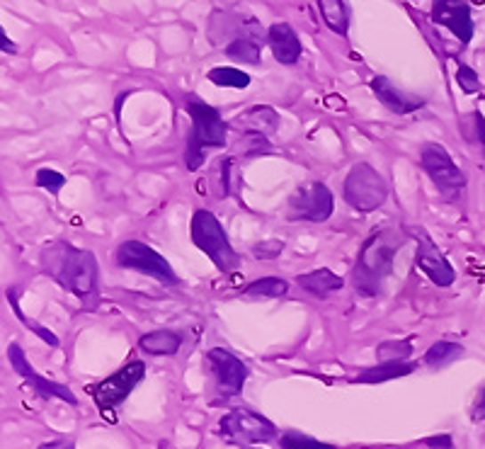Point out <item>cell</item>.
Masks as SVG:
<instances>
[{"label": "cell", "instance_id": "obj_4", "mask_svg": "<svg viewBox=\"0 0 485 449\" xmlns=\"http://www.w3.org/2000/svg\"><path fill=\"white\" fill-rule=\"evenodd\" d=\"M192 241L194 246L202 250L204 256L212 257V263L221 273H233L238 267V253L230 246L226 231L219 219L206 209H197L192 216Z\"/></svg>", "mask_w": 485, "mask_h": 449}, {"label": "cell", "instance_id": "obj_26", "mask_svg": "<svg viewBox=\"0 0 485 449\" xmlns=\"http://www.w3.org/2000/svg\"><path fill=\"white\" fill-rule=\"evenodd\" d=\"M289 290V284L282 277H263V280H255V282H250L243 290L246 297H267V299H277V297H282Z\"/></svg>", "mask_w": 485, "mask_h": 449}, {"label": "cell", "instance_id": "obj_11", "mask_svg": "<svg viewBox=\"0 0 485 449\" xmlns=\"http://www.w3.org/2000/svg\"><path fill=\"white\" fill-rule=\"evenodd\" d=\"M146 374V364L143 362H129L126 367L115 371L112 377H107L100 387L95 388V401L100 408H115L129 396L133 387L139 384Z\"/></svg>", "mask_w": 485, "mask_h": 449}, {"label": "cell", "instance_id": "obj_23", "mask_svg": "<svg viewBox=\"0 0 485 449\" xmlns=\"http://www.w3.org/2000/svg\"><path fill=\"white\" fill-rule=\"evenodd\" d=\"M226 56L240 63H260V42L257 37H240L226 45Z\"/></svg>", "mask_w": 485, "mask_h": 449}, {"label": "cell", "instance_id": "obj_28", "mask_svg": "<svg viewBox=\"0 0 485 449\" xmlns=\"http://www.w3.org/2000/svg\"><path fill=\"white\" fill-rule=\"evenodd\" d=\"M410 353H413L410 340H388V343L379 345L376 357H379V362H403L410 357Z\"/></svg>", "mask_w": 485, "mask_h": 449}, {"label": "cell", "instance_id": "obj_14", "mask_svg": "<svg viewBox=\"0 0 485 449\" xmlns=\"http://www.w3.org/2000/svg\"><path fill=\"white\" fill-rule=\"evenodd\" d=\"M420 243H417V253H415V265L423 270L437 287H449L457 280V273L449 265V260L441 256L437 246L432 243V238L427 236L424 231H417Z\"/></svg>", "mask_w": 485, "mask_h": 449}, {"label": "cell", "instance_id": "obj_34", "mask_svg": "<svg viewBox=\"0 0 485 449\" xmlns=\"http://www.w3.org/2000/svg\"><path fill=\"white\" fill-rule=\"evenodd\" d=\"M229 173H230V159H219L216 160V176H219V197H229Z\"/></svg>", "mask_w": 485, "mask_h": 449}, {"label": "cell", "instance_id": "obj_17", "mask_svg": "<svg viewBox=\"0 0 485 449\" xmlns=\"http://www.w3.org/2000/svg\"><path fill=\"white\" fill-rule=\"evenodd\" d=\"M267 45L272 49L274 59L284 66H291L301 59V39L296 35V29L289 25V22H274L270 29H267Z\"/></svg>", "mask_w": 485, "mask_h": 449}, {"label": "cell", "instance_id": "obj_3", "mask_svg": "<svg viewBox=\"0 0 485 449\" xmlns=\"http://www.w3.org/2000/svg\"><path fill=\"white\" fill-rule=\"evenodd\" d=\"M187 112L192 117V134L187 139V167L190 170H199L204 163V149H221L226 143V122L219 115V110L206 105L197 97L187 100Z\"/></svg>", "mask_w": 485, "mask_h": 449}, {"label": "cell", "instance_id": "obj_38", "mask_svg": "<svg viewBox=\"0 0 485 449\" xmlns=\"http://www.w3.org/2000/svg\"><path fill=\"white\" fill-rule=\"evenodd\" d=\"M39 449H76V447H73V442H69V440H53V442H46V445H42Z\"/></svg>", "mask_w": 485, "mask_h": 449}, {"label": "cell", "instance_id": "obj_1", "mask_svg": "<svg viewBox=\"0 0 485 449\" xmlns=\"http://www.w3.org/2000/svg\"><path fill=\"white\" fill-rule=\"evenodd\" d=\"M42 263L52 280L61 284L63 290L76 294L80 301H93L97 297L100 270L90 250H80L73 243L59 241L42 250Z\"/></svg>", "mask_w": 485, "mask_h": 449}, {"label": "cell", "instance_id": "obj_9", "mask_svg": "<svg viewBox=\"0 0 485 449\" xmlns=\"http://www.w3.org/2000/svg\"><path fill=\"white\" fill-rule=\"evenodd\" d=\"M333 209H335V197L330 192V187L323 185V183L301 185L289 197L291 221H313V224H320V221L330 219Z\"/></svg>", "mask_w": 485, "mask_h": 449}, {"label": "cell", "instance_id": "obj_19", "mask_svg": "<svg viewBox=\"0 0 485 449\" xmlns=\"http://www.w3.org/2000/svg\"><path fill=\"white\" fill-rule=\"evenodd\" d=\"M296 284H299L301 290H306L311 291V294L320 297V299H326L333 291L343 290L344 280L340 274L330 273L327 267H320V270H313V273L299 274V277H296Z\"/></svg>", "mask_w": 485, "mask_h": 449}, {"label": "cell", "instance_id": "obj_8", "mask_svg": "<svg viewBox=\"0 0 485 449\" xmlns=\"http://www.w3.org/2000/svg\"><path fill=\"white\" fill-rule=\"evenodd\" d=\"M221 435L236 445H265L277 437L274 428L265 415L255 413L250 408H233L230 413L221 418Z\"/></svg>", "mask_w": 485, "mask_h": 449}, {"label": "cell", "instance_id": "obj_15", "mask_svg": "<svg viewBox=\"0 0 485 449\" xmlns=\"http://www.w3.org/2000/svg\"><path fill=\"white\" fill-rule=\"evenodd\" d=\"M209 37H212L214 45H219L221 39H229L230 45L233 39H240V37H257L260 39V27L253 18L216 10L212 15V22H209Z\"/></svg>", "mask_w": 485, "mask_h": 449}, {"label": "cell", "instance_id": "obj_5", "mask_svg": "<svg viewBox=\"0 0 485 449\" xmlns=\"http://www.w3.org/2000/svg\"><path fill=\"white\" fill-rule=\"evenodd\" d=\"M388 183L369 163H357L344 177V200L357 212H374L386 202Z\"/></svg>", "mask_w": 485, "mask_h": 449}, {"label": "cell", "instance_id": "obj_31", "mask_svg": "<svg viewBox=\"0 0 485 449\" xmlns=\"http://www.w3.org/2000/svg\"><path fill=\"white\" fill-rule=\"evenodd\" d=\"M35 183L36 187H42V190H46V192L59 194L61 192V187L66 185V177H63L61 173L52 170V167H39V170H36Z\"/></svg>", "mask_w": 485, "mask_h": 449}, {"label": "cell", "instance_id": "obj_24", "mask_svg": "<svg viewBox=\"0 0 485 449\" xmlns=\"http://www.w3.org/2000/svg\"><path fill=\"white\" fill-rule=\"evenodd\" d=\"M464 355V347L459 343H449V340H440V343H434L427 353H424V364L427 367H447L449 362H454L457 357Z\"/></svg>", "mask_w": 485, "mask_h": 449}, {"label": "cell", "instance_id": "obj_29", "mask_svg": "<svg viewBox=\"0 0 485 449\" xmlns=\"http://www.w3.org/2000/svg\"><path fill=\"white\" fill-rule=\"evenodd\" d=\"M279 447L282 449H335L333 445H326V442L313 440L309 435H301V432H284L279 437Z\"/></svg>", "mask_w": 485, "mask_h": 449}, {"label": "cell", "instance_id": "obj_12", "mask_svg": "<svg viewBox=\"0 0 485 449\" xmlns=\"http://www.w3.org/2000/svg\"><path fill=\"white\" fill-rule=\"evenodd\" d=\"M430 18L434 25L447 27L461 45H468L473 39V15L471 5L464 0H434Z\"/></svg>", "mask_w": 485, "mask_h": 449}, {"label": "cell", "instance_id": "obj_30", "mask_svg": "<svg viewBox=\"0 0 485 449\" xmlns=\"http://www.w3.org/2000/svg\"><path fill=\"white\" fill-rule=\"evenodd\" d=\"M8 299H10V306H12V311H15V316H18L20 321H22V323H25V326L29 328V331H35V333L39 335V338H42V340H44L46 345H52V347H56V345H59V338H56V335H53L52 331H46V328H42V326H39V323H35L32 318H27L25 314L20 311V304H18V297H15V291H8Z\"/></svg>", "mask_w": 485, "mask_h": 449}, {"label": "cell", "instance_id": "obj_39", "mask_svg": "<svg viewBox=\"0 0 485 449\" xmlns=\"http://www.w3.org/2000/svg\"><path fill=\"white\" fill-rule=\"evenodd\" d=\"M0 39H3V52H5V53H15V52H18V46L10 42L8 35H5V32H0Z\"/></svg>", "mask_w": 485, "mask_h": 449}, {"label": "cell", "instance_id": "obj_33", "mask_svg": "<svg viewBox=\"0 0 485 449\" xmlns=\"http://www.w3.org/2000/svg\"><path fill=\"white\" fill-rule=\"evenodd\" d=\"M284 241H260L253 246V256L260 260H274L277 256H282Z\"/></svg>", "mask_w": 485, "mask_h": 449}, {"label": "cell", "instance_id": "obj_10", "mask_svg": "<svg viewBox=\"0 0 485 449\" xmlns=\"http://www.w3.org/2000/svg\"><path fill=\"white\" fill-rule=\"evenodd\" d=\"M206 362H209V370H212L214 379H216V388L223 398L238 396L243 391V384L247 379V367L246 362L238 360L236 355L223 350V347H214L206 355Z\"/></svg>", "mask_w": 485, "mask_h": 449}, {"label": "cell", "instance_id": "obj_20", "mask_svg": "<svg viewBox=\"0 0 485 449\" xmlns=\"http://www.w3.org/2000/svg\"><path fill=\"white\" fill-rule=\"evenodd\" d=\"M182 345V338L175 331H150L139 338V347L146 355H175Z\"/></svg>", "mask_w": 485, "mask_h": 449}, {"label": "cell", "instance_id": "obj_18", "mask_svg": "<svg viewBox=\"0 0 485 449\" xmlns=\"http://www.w3.org/2000/svg\"><path fill=\"white\" fill-rule=\"evenodd\" d=\"M230 124L243 134H263V136H270V134L279 129V115L270 105H255L246 110L243 115L236 117Z\"/></svg>", "mask_w": 485, "mask_h": 449}, {"label": "cell", "instance_id": "obj_22", "mask_svg": "<svg viewBox=\"0 0 485 449\" xmlns=\"http://www.w3.org/2000/svg\"><path fill=\"white\" fill-rule=\"evenodd\" d=\"M320 18L335 35L344 37L350 29V8L344 0H318Z\"/></svg>", "mask_w": 485, "mask_h": 449}, {"label": "cell", "instance_id": "obj_27", "mask_svg": "<svg viewBox=\"0 0 485 449\" xmlns=\"http://www.w3.org/2000/svg\"><path fill=\"white\" fill-rule=\"evenodd\" d=\"M272 151V143L267 142V136H263V134L240 132V139L236 142V153L246 156V159H250V156H270Z\"/></svg>", "mask_w": 485, "mask_h": 449}, {"label": "cell", "instance_id": "obj_35", "mask_svg": "<svg viewBox=\"0 0 485 449\" xmlns=\"http://www.w3.org/2000/svg\"><path fill=\"white\" fill-rule=\"evenodd\" d=\"M424 445L432 449H454V442H451L449 435H437V437H427Z\"/></svg>", "mask_w": 485, "mask_h": 449}, {"label": "cell", "instance_id": "obj_36", "mask_svg": "<svg viewBox=\"0 0 485 449\" xmlns=\"http://www.w3.org/2000/svg\"><path fill=\"white\" fill-rule=\"evenodd\" d=\"M471 420H473V423H481V420H485V388L481 391V396H478L476 405L471 408Z\"/></svg>", "mask_w": 485, "mask_h": 449}, {"label": "cell", "instance_id": "obj_7", "mask_svg": "<svg viewBox=\"0 0 485 449\" xmlns=\"http://www.w3.org/2000/svg\"><path fill=\"white\" fill-rule=\"evenodd\" d=\"M115 260L122 270H136V273L149 274V277H156L158 282L168 284V287L177 284V274L170 267L168 260L141 241H124L122 246L117 248Z\"/></svg>", "mask_w": 485, "mask_h": 449}, {"label": "cell", "instance_id": "obj_32", "mask_svg": "<svg viewBox=\"0 0 485 449\" xmlns=\"http://www.w3.org/2000/svg\"><path fill=\"white\" fill-rule=\"evenodd\" d=\"M457 83L459 88L466 93V95H476L481 90V80H478V73L466 66V63H457Z\"/></svg>", "mask_w": 485, "mask_h": 449}, {"label": "cell", "instance_id": "obj_13", "mask_svg": "<svg viewBox=\"0 0 485 449\" xmlns=\"http://www.w3.org/2000/svg\"><path fill=\"white\" fill-rule=\"evenodd\" d=\"M8 357H10V364H12V370L18 371L20 377H25L32 387H35V391L39 394V396L44 398H61V401H66V404L76 405L78 404V398H76V394H73L71 388L63 387V384H56V381H49V379L39 377L35 370H32V364L27 362L25 353H22V347L20 345H10L8 347Z\"/></svg>", "mask_w": 485, "mask_h": 449}, {"label": "cell", "instance_id": "obj_2", "mask_svg": "<svg viewBox=\"0 0 485 449\" xmlns=\"http://www.w3.org/2000/svg\"><path fill=\"white\" fill-rule=\"evenodd\" d=\"M403 241L406 236L398 229L376 231L374 236L367 238L357 256V265L352 267L354 290L364 297H376L384 280L393 273V257L403 248Z\"/></svg>", "mask_w": 485, "mask_h": 449}, {"label": "cell", "instance_id": "obj_25", "mask_svg": "<svg viewBox=\"0 0 485 449\" xmlns=\"http://www.w3.org/2000/svg\"><path fill=\"white\" fill-rule=\"evenodd\" d=\"M206 78L219 88H247L250 86V76L246 71L233 69V66H216L206 73Z\"/></svg>", "mask_w": 485, "mask_h": 449}, {"label": "cell", "instance_id": "obj_37", "mask_svg": "<svg viewBox=\"0 0 485 449\" xmlns=\"http://www.w3.org/2000/svg\"><path fill=\"white\" fill-rule=\"evenodd\" d=\"M473 122H476V142L485 156V119H483V115H481V112H476V115H473Z\"/></svg>", "mask_w": 485, "mask_h": 449}, {"label": "cell", "instance_id": "obj_16", "mask_svg": "<svg viewBox=\"0 0 485 449\" xmlns=\"http://www.w3.org/2000/svg\"><path fill=\"white\" fill-rule=\"evenodd\" d=\"M371 90H374V95L379 97L381 105L391 110L393 115H410V112H415V110H420L424 105L423 97L398 90L386 76H376V78L371 80Z\"/></svg>", "mask_w": 485, "mask_h": 449}, {"label": "cell", "instance_id": "obj_21", "mask_svg": "<svg viewBox=\"0 0 485 449\" xmlns=\"http://www.w3.org/2000/svg\"><path fill=\"white\" fill-rule=\"evenodd\" d=\"M413 371L415 364H408V362H379L376 367L364 370L354 381L357 384H381V381H391V379L408 377Z\"/></svg>", "mask_w": 485, "mask_h": 449}, {"label": "cell", "instance_id": "obj_6", "mask_svg": "<svg viewBox=\"0 0 485 449\" xmlns=\"http://www.w3.org/2000/svg\"><path fill=\"white\" fill-rule=\"evenodd\" d=\"M420 166L430 176V180L437 187V192L441 194V200H447V202H457L459 200L464 187H466V176L451 160L444 146H440V143L424 146L423 153H420Z\"/></svg>", "mask_w": 485, "mask_h": 449}]
</instances>
